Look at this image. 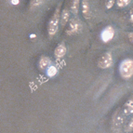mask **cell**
Returning <instances> with one entry per match:
<instances>
[{
    "label": "cell",
    "instance_id": "obj_1",
    "mask_svg": "<svg viewBox=\"0 0 133 133\" xmlns=\"http://www.w3.org/2000/svg\"><path fill=\"white\" fill-rule=\"evenodd\" d=\"M61 21V14H60V7L56 9L53 16L49 20V25H48V33H49V37H53L58 32L59 28V22Z\"/></svg>",
    "mask_w": 133,
    "mask_h": 133
},
{
    "label": "cell",
    "instance_id": "obj_2",
    "mask_svg": "<svg viewBox=\"0 0 133 133\" xmlns=\"http://www.w3.org/2000/svg\"><path fill=\"white\" fill-rule=\"evenodd\" d=\"M119 73L123 78H130L133 76V60H124L119 66Z\"/></svg>",
    "mask_w": 133,
    "mask_h": 133
},
{
    "label": "cell",
    "instance_id": "obj_3",
    "mask_svg": "<svg viewBox=\"0 0 133 133\" xmlns=\"http://www.w3.org/2000/svg\"><path fill=\"white\" fill-rule=\"evenodd\" d=\"M112 65H113V57H112V54L109 52L102 55L98 61V66L101 69H107Z\"/></svg>",
    "mask_w": 133,
    "mask_h": 133
},
{
    "label": "cell",
    "instance_id": "obj_4",
    "mask_svg": "<svg viewBox=\"0 0 133 133\" xmlns=\"http://www.w3.org/2000/svg\"><path fill=\"white\" fill-rule=\"evenodd\" d=\"M82 30V24L77 19H72L69 22V27L66 30V34L68 36H73L75 34L79 33Z\"/></svg>",
    "mask_w": 133,
    "mask_h": 133
},
{
    "label": "cell",
    "instance_id": "obj_5",
    "mask_svg": "<svg viewBox=\"0 0 133 133\" xmlns=\"http://www.w3.org/2000/svg\"><path fill=\"white\" fill-rule=\"evenodd\" d=\"M114 36H115V30L112 26H107L103 29V31L101 34V37L102 40L104 43H107L109 41H111L113 39Z\"/></svg>",
    "mask_w": 133,
    "mask_h": 133
},
{
    "label": "cell",
    "instance_id": "obj_6",
    "mask_svg": "<svg viewBox=\"0 0 133 133\" xmlns=\"http://www.w3.org/2000/svg\"><path fill=\"white\" fill-rule=\"evenodd\" d=\"M66 47L63 44H61L56 47L55 50H54V55H55V57L57 59H61V58H62L66 54Z\"/></svg>",
    "mask_w": 133,
    "mask_h": 133
},
{
    "label": "cell",
    "instance_id": "obj_7",
    "mask_svg": "<svg viewBox=\"0 0 133 133\" xmlns=\"http://www.w3.org/2000/svg\"><path fill=\"white\" fill-rule=\"evenodd\" d=\"M82 14L84 16V18L86 20H89L90 18V8H89V4L87 0H83L82 1Z\"/></svg>",
    "mask_w": 133,
    "mask_h": 133
},
{
    "label": "cell",
    "instance_id": "obj_8",
    "mask_svg": "<svg viewBox=\"0 0 133 133\" xmlns=\"http://www.w3.org/2000/svg\"><path fill=\"white\" fill-rule=\"evenodd\" d=\"M51 65V61L49 57H41V59L39 60L38 62V67H39L41 70H45V69H48Z\"/></svg>",
    "mask_w": 133,
    "mask_h": 133
},
{
    "label": "cell",
    "instance_id": "obj_9",
    "mask_svg": "<svg viewBox=\"0 0 133 133\" xmlns=\"http://www.w3.org/2000/svg\"><path fill=\"white\" fill-rule=\"evenodd\" d=\"M69 19H70V11L67 9H64L61 14V24H62V26H64L66 24Z\"/></svg>",
    "mask_w": 133,
    "mask_h": 133
},
{
    "label": "cell",
    "instance_id": "obj_10",
    "mask_svg": "<svg viewBox=\"0 0 133 133\" xmlns=\"http://www.w3.org/2000/svg\"><path fill=\"white\" fill-rule=\"evenodd\" d=\"M123 112L126 115H129L133 113V100H129L125 103L123 107Z\"/></svg>",
    "mask_w": 133,
    "mask_h": 133
},
{
    "label": "cell",
    "instance_id": "obj_11",
    "mask_svg": "<svg viewBox=\"0 0 133 133\" xmlns=\"http://www.w3.org/2000/svg\"><path fill=\"white\" fill-rule=\"evenodd\" d=\"M79 0H73L71 4V11L74 15H77L79 10Z\"/></svg>",
    "mask_w": 133,
    "mask_h": 133
},
{
    "label": "cell",
    "instance_id": "obj_12",
    "mask_svg": "<svg viewBox=\"0 0 133 133\" xmlns=\"http://www.w3.org/2000/svg\"><path fill=\"white\" fill-rule=\"evenodd\" d=\"M114 127L115 128H120V127L122 126V123H123V116L122 115H120V114H116L115 117H114Z\"/></svg>",
    "mask_w": 133,
    "mask_h": 133
},
{
    "label": "cell",
    "instance_id": "obj_13",
    "mask_svg": "<svg viewBox=\"0 0 133 133\" xmlns=\"http://www.w3.org/2000/svg\"><path fill=\"white\" fill-rule=\"evenodd\" d=\"M57 73H58V69L56 68V66H53V65H50L47 69V75L49 77H54L57 75Z\"/></svg>",
    "mask_w": 133,
    "mask_h": 133
},
{
    "label": "cell",
    "instance_id": "obj_14",
    "mask_svg": "<svg viewBox=\"0 0 133 133\" xmlns=\"http://www.w3.org/2000/svg\"><path fill=\"white\" fill-rule=\"evenodd\" d=\"M44 2L45 0H30V7L32 9H36V8L40 7Z\"/></svg>",
    "mask_w": 133,
    "mask_h": 133
},
{
    "label": "cell",
    "instance_id": "obj_15",
    "mask_svg": "<svg viewBox=\"0 0 133 133\" xmlns=\"http://www.w3.org/2000/svg\"><path fill=\"white\" fill-rule=\"evenodd\" d=\"M130 2L131 0H116V6H117V8L122 9V8L127 7Z\"/></svg>",
    "mask_w": 133,
    "mask_h": 133
},
{
    "label": "cell",
    "instance_id": "obj_16",
    "mask_svg": "<svg viewBox=\"0 0 133 133\" xmlns=\"http://www.w3.org/2000/svg\"><path fill=\"white\" fill-rule=\"evenodd\" d=\"M132 129H133V119H131L130 121L129 122V124L127 125L126 131H127V132H130Z\"/></svg>",
    "mask_w": 133,
    "mask_h": 133
},
{
    "label": "cell",
    "instance_id": "obj_17",
    "mask_svg": "<svg viewBox=\"0 0 133 133\" xmlns=\"http://www.w3.org/2000/svg\"><path fill=\"white\" fill-rule=\"evenodd\" d=\"M115 0H107V2H106L107 9H111L114 6V4H115Z\"/></svg>",
    "mask_w": 133,
    "mask_h": 133
},
{
    "label": "cell",
    "instance_id": "obj_18",
    "mask_svg": "<svg viewBox=\"0 0 133 133\" xmlns=\"http://www.w3.org/2000/svg\"><path fill=\"white\" fill-rule=\"evenodd\" d=\"M128 36H129V40H130L131 42L133 43V32H131V33H129V34H128Z\"/></svg>",
    "mask_w": 133,
    "mask_h": 133
},
{
    "label": "cell",
    "instance_id": "obj_19",
    "mask_svg": "<svg viewBox=\"0 0 133 133\" xmlns=\"http://www.w3.org/2000/svg\"><path fill=\"white\" fill-rule=\"evenodd\" d=\"M130 21L133 22V10L131 11V14H130Z\"/></svg>",
    "mask_w": 133,
    "mask_h": 133
}]
</instances>
